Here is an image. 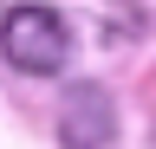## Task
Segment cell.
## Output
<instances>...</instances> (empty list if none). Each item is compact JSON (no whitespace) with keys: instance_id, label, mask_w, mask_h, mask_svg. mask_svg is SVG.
I'll use <instances>...</instances> for the list:
<instances>
[{"instance_id":"obj_1","label":"cell","mask_w":156,"mask_h":149,"mask_svg":"<svg viewBox=\"0 0 156 149\" xmlns=\"http://www.w3.org/2000/svg\"><path fill=\"white\" fill-rule=\"evenodd\" d=\"M0 59L13 71L52 78V71H65V59H72V32H65V20H58L52 7H13L7 20H0Z\"/></svg>"},{"instance_id":"obj_2","label":"cell","mask_w":156,"mask_h":149,"mask_svg":"<svg viewBox=\"0 0 156 149\" xmlns=\"http://www.w3.org/2000/svg\"><path fill=\"white\" fill-rule=\"evenodd\" d=\"M65 136L78 149H104L111 143V97L98 84H78V97L65 104Z\"/></svg>"}]
</instances>
